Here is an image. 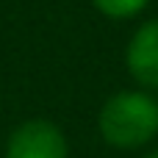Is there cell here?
<instances>
[{"mask_svg": "<svg viewBox=\"0 0 158 158\" xmlns=\"http://www.w3.org/2000/svg\"><path fill=\"white\" fill-rule=\"evenodd\" d=\"M106 17H114V19H125V17H133L139 14L147 0H92Z\"/></svg>", "mask_w": 158, "mask_h": 158, "instance_id": "277c9868", "label": "cell"}, {"mask_svg": "<svg viewBox=\"0 0 158 158\" xmlns=\"http://www.w3.org/2000/svg\"><path fill=\"white\" fill-rule=\"evenodd\" d=\"M97 125L111 147H142L158 133V100L144 92H117L103 103Z\"/></svg>", "mask_w": 158, "mask_h": 158, "instance_id": "6da1fadb", "label": "cell"}, {"mask_svg": "<svg viewBox=\"0 0 158 158\" xmlns=\"http://www.w3.org/2000/svg\"><path fill=\"white\" fill-rule=\"evenodd\" d=\"M125 64L136 83L147 89H158V19L144 22L131 36Z\"/></svg>", "mask_w": 158, "mask_h": 158, "instance_id": "3957f363", "label": "cell"}, {"mask_svg": "<svg viewBox=\"0 0 158 158\" xmlns=\"http://www.w3.org/2000/svg\"><path fill=\"white\" fill-rule=\"evenodd\" d=\"M144 158H158V153H150V156H144Z\"/></svg>", "mask_w": 158, "mask_h": 158, "instance_id": "5b68a950", "label": "cell"}, {"mask_svg": "<svg viewBox=\"0 0 158 158\" xmlns=\"http://www.w3.org/2000/svg\"><path fill=\"white\" fill-rule=\"evenodd\" d=\"M69 147L58 125L47 119H28L8 136L6 158H67Z\"/></svg>", "mask_w": 158, "mask_h": 158, "instance_id": "7a4b0ae2", "label": "cell"}]
</instances>
